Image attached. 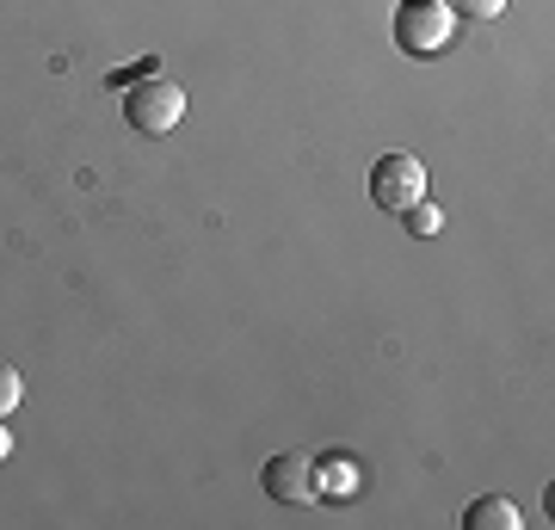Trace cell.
I'll return each mask as SVG.
<instances>
[{"instance_id":"9","label":"cell","mask_w":555,"mask_h":530,"mask_svg":"<svg viewBox=\"0 0 555 530\" xmlns=\"http://www.w3.org/2000/svg\"><path fill=\"white\" fill-rule=\"evenodd\" d=\"M25 401V383H20V371H13V364H0V419H7V413L20 408Z\"/></svg>"},{"instance_id":"8","label":"cell","mask_w":555,"mask_h":530,"mask_svg":"<svg viewBox=\"0 0 555 530\" xmlns=\"http://www.w3.org/2000/svg\"><path fill=\"white\" fill-rule=\"evenodd\" d=\"M401 217H408V229H414V235H438V229H444V217H438L426 197H420V204H408Z\"/></svg>"},{"instance_id":"10","label":"cell","mask_w":555,"mask_h":530,"mask_svg":"<svg viewBox=\"0 0 555 530\" xmlns=\"http://www.w3.org/2000/svg\"><path fill=\"white\" fill-rule=\"evenodd\" d=\"M7 451H13V438H7V419H0V463H7Z\"/></svg>"},{"instance_id":"1","label":"cell","mask_w":555,"mask_h":530,"mask_svg":"<svg viewBox=\"0 0 555 530\" xmlns=\"http://www.w3.org/2000/svg\"><path fill=\"white\" fill-rule=\"evenodd\" d=\"M179 118H185V93H179L167 75H149L130 80L124 87V124L137 130V137H167V130H179Z\"/></svg>"},{"instance_id":"6","label":"cell","mask_w":555,"mask_h":530,"mask_svg":"<svg viewBox=\"0 0 555 530\" xmlns=\"http://www.w3.org/2000/svg\"><path fill=\"white\" fill-rule=\"evenodd\" d=\"M352 488H358V469H352V463H339V456L315 463V493H321V500H352Z\"/></svg>"},{"instance_id":"2","label":"cell","mask_w":555,"mask_h":530,"mask_svg":"<svg viewBox=\"0 0 555 530\" xmlns=\"http://www.w3.org/2000/svg\"><path fill=\"white\" fill-rule=\"evenodd\" d=\"M456 31V13L444 0H401L396 7V43L408 56H444Z\"/></svg>"},{"instance_id":"3","label":"cell","mask_w":555,"mask_h":530,"mask_svg":"<svg viewBox=\"0 0 555 530\" xmlns=\"http://www.w3.org/2000/svg\"><path fill=\"white\" fill-rule=\"evenodd\" d=\"M420 197H426V167H420V155L389 148V155L371 167V204H377V210H408Z\"/></svg>"},{"instance_id":"4","label":"cell","mask_w":555,"mask_h":530,"mask_svg":"<svg viewBox=\"0 0 555 530\" xmlns=\"http://www.w3.org/2000/svg\"><path fill=\"white\" fill-rule=\"evenodd\" d=\"M259 488L272 493L278 506H315V500H321V493H315V463L297 456V451L272 456V463L259 469Z\"/></svg>"},{"instance_id":"7","label":"cell","mask_w":555,"mask_h":530,"mask_svg":"<svg viewBox=\"0 0 555 530\" xmlns=\"http://www.w3.org/2000/svg\"><path fill=\"white\" fill-rule=\"evenodd\" d=\"M456 20H500L506 13V0H444Z\"/></svg>"},{"instance_id":"5","label":"cell","mask_w":555,"mask_h":530,"mask_svg":"<svg viewBox=\"0 0 555 530\" xmlns=\"http://www.w3.org/2000/svg\"><path fill=\"white\" fill-rule=\"evenodd\" d=\"M463 530H518V506L500 500V493H481V500H469V512H463Z\"/></svg>"}]
</instances>
